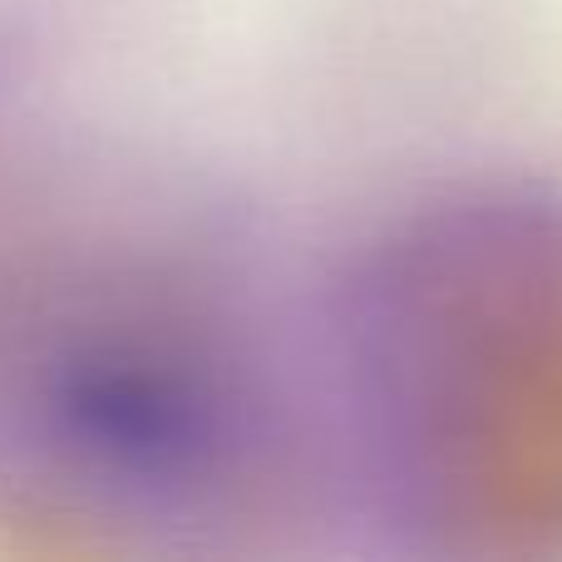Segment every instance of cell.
I'll list each match as a JSON object with an SVG mask.
<instances>
[{
    "label": "cell",
    "instance_id": "cell-1",
    "mask_svg": "<svg viewBox=\"0 0 562 562\" xmlns=\"http://www.w3.org/2000/svg\"><path fill=\"white\" fill-rule=\"evenodd\" d=\"M360 405L400 518L454 562H562V183L429 198L356 291Z\"/></svg>",
    "mask_w": 562,
    "mask_h": 562
},
{
    "label": "cell",
    "instance_id": "cell-2",
    "mask_svg": "<svg viewBox=\"0 0 562 562\" xmlns=\"http://www.w3.org/2000/svg\"><path fill=\"white\" fill-rule=\"evenodd\" d=\"M45 429L75 469L124 488H193L233 449L227 400L148 356H79L49 380Z\"/></svg>",
    "mask_w": 562,
    "mask_h": 562
}]
</instances>
